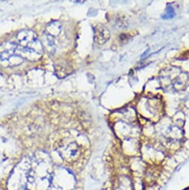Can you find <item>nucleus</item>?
Returning <instances> with one entry per match:
<instances>
[{
    "instance_id": "3",
    "label": "nucleus",
    "mask_w": 189,
    "mask_h": 190,
    "mask_svg": "<svg viewBox=\"0 0 189 190\" xmlns=\"http://www.w3.org/2000/svg\"><path fill=\"white\" fill-rule=\"evenodd\" d=\"M79 153H80V150L78 146L74 142L60 148V156L67 161L75 160V159L78 157Z\"/></svg>"
},
{
    "instance_id": "7",
    "label": "nucleus",
    "mask_w": 189,
    "mask_h": 190,
    "mask_svg": "<svg viewBox=\"0 0 189 190\" xmlns=\"http://www.w3.org/2000/svg\"><path fill=\"white\" fill-rule=\"evenodd\" d=\"M186 190H189V188H188V189H186Z\"/></svg>"
},
{
    "instance_id": "5",
    "label": "nucleus",
    "mask_w": 189,
    "mask_h": 190,
    "mask_svg": "<svg viewBox=\"0 0 189 190\" xmlns=\"http://www.w3.org/2000/svg\"><path fill=\"white\" fill-rule=\"evenodd\" d=\"M61 28H62V26L60 22L57 21H54L48 24L46 26V32L48 34L51 35L52 37H55L60 33Z\"/></svg>"
},
{
    "instance_id": "6",
    "label": "nucleus",
    "mask_w": 189,
    "mask_h": 190,
    "mask_svg": "<svg viewBox=\"0 0 189 190\" xmlns=\"http://www.w3.org/2000/svg\"><path fill=\"white\" fill-rule=\"evenodd\" d=\"M175 13L174 11H173V7L171 5H168L167 6V8H166V11L165 14L162 15V18L163 19H171L173 18L174 17Z\"/></svg>"
},
{
    "instance_id": "4",
    "label": "nucleus",
    "mask_w": 189,
    "mask_h": 190,
    "mask_svg": "<svg viewBox=\"0 0 189 190\" xmlns=\"http://www.w3.org/2000/svg\"><path fill=\"white\" fill-rule=\"evenodd\" d=\"M109 37V32L105 27L98 26L95 29V40L98 43H105Z\"/></svg>"
},
{
    "instance_id": "1",
    "label": "nucleus",
    "mask_w": 189,
    "mask_h": 190,
    "mask_svg": "<svg viewBox=\"0 0 189 190\" xmlns=\"http://www.w3.org/2000/svg\"><path fill=\"white\" fill-rule=\"evenodd\" d=\"M18 47L16 42L7 40L0 45V65L4 67L15 66L22 64L24 59L15 55Z\"/></svg>"
},
{
    "instance_id": "2",
    "label": "nucleus",
    "mask_w": 189,
    "mask_h": 190,
    "mask_svg": "<svg viewBox=\"0 0 189 190\" xmlns=\"http://www.w3.org/2000/svg\"><path fill=\"white\" fill-rule=\"evenodd\" d=\"M16 43L20 47L29 48L40 53L43 52L42 43L32 30H22L18 32L16 34Z\"/></svg>"
}]
</instances>
